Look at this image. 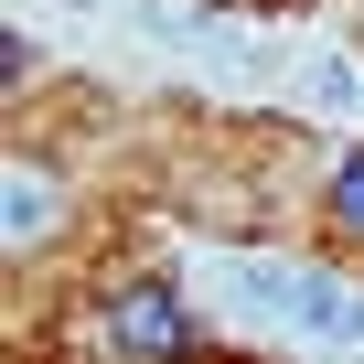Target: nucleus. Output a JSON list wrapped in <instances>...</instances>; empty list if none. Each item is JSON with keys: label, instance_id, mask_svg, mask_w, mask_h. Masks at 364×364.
I'll use <instances>...</instances> for the list:
<instances>
[{"label": "nucleus", "instance_id": "5", "mask_svg": "<svg viewBox=\"0 0 364 364\" xmlns=\"http://www.w3.org/2000/svg\"><path fill=\"white\" fill-rule=\"evenodd\" d=\"M300 289H311V268H236V300H247V311L300 321Z\"/></svg>", "mask_w": 364, "mask_h": 364}, {"label": "nucleus", "instance_id": "6", "mask_svg": "<svg viewBox=\"0 0 364 364\" xmlns=\"http://www.w3.org/2000/svg\"><path fill=\"white\" fill-rule=\"evenodd\" d=\"M332 215H343V225H353V236H364V150H353V161H343V171H332Z\"/></svg>", "mask_w": 364, "mask_h": 364}, {"label": "nucleus", "instance_id": "7", "mask_svg": "<svg viewBox=\"0 0 364 364\" xmlns=\"http://www.w3.org/2000/svg\"><path fill=\"white\" fill-rule=\"evenodd\" d=\"M75 11H86V0H75Z\"/></svg>", "mask_w": 364, "mask_h": 364}, {"label": "nucleus", "instance_id": "4", "mask_svg": "<svg viewBox=\"0 0 364 364\" xmlns=\"http://www.w3.org/2000/svg\"><path fill=\"white\" fill-rule=\"evenodd\" d=\"M0 225H11V247H33V236L54 225V182H43L33 161H11V182H0Z\"/></svg>", "mask_w": 364, "mask_h": 364}, {"label": "nucleus", "instance_id": "1", "mask_svg": "<svg viewBox=\"0 0 364 364\" xmlns=\"http://www.w3.org/2000/svg\"><path fill=\"white\" fill-rule=\"evenodd\" d=\"M107 332H118L129 353H193V311H182L171 289H129V300L107 311Z\"/></svg>", "mask_w": 364, "mask_h": 364}, {"label": "nucleus", "instance_id": "2", "mask_svg": "<svg viewBox=\"0 0 364 364\" xmlns=\"http://www.w3.org/2000/svg\"><path fill=\"white\" fill-rule=\"evenodd\" d=\"M289 86H300L311 118H364V75H353V54H300Z\"/></svg>", "mask_w": 364, "mask_h": 364}, {"label": "nucleus", "instance_id": "3", "mask_svg": "<svg viewBox=\"0 0 364 364\" xmlns=\"http://www.w3.org/2000/svg\"><path fill=\"white\" fill-rule=\"evenodd\" d=\"M300 321H311L321 343H364V289H343V279H321V268H311V289H300Z\"/></svg>", "mask_w": 364, "mask_h": 364}]
</instances>
